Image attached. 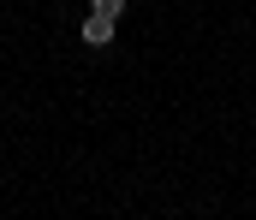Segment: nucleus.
Wrapping results in <instances>:
<instances>
[{
    "instance_id": "f257e3e1",
    "label": "nucleus",
    "mask_w": 256,
    "mask_h": 220,
    "mask_svg": "<svg viewBox=\"0 0 256 220\" xmlns=\"http://www.w3.org/2000/svg\"><path fill=\"white\" fill-rule=\"evenodd\" d=\"M114 24H120V18H102V12H90V18L78 24L84 48H114Z\"/></svg>"
},
{
    "instance_id": "f03ea898",
    "label": "nucleus",
    "mask_w": 256,
    "mask_h": 220,
    "mask_svg": "<svg viewBox=\"0 0 256 220\" xmlns=\"http://www.w3.org/2000/svg\"><path fill=\"white\" fill-rule=\"evenodd\" d=\"M131 0H90V12H102V18H126Z\"/></svg>"
}]
</instances>
